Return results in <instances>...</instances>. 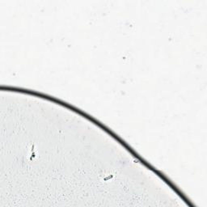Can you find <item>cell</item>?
Wrapping results in <instances>:
<instances>
[{
  "instance_id": "1",
  "label": "cell",
  "mask_w": 207,
  "mask_h": 207,
  "mask_svg": "<svg viewBox=\"0 0 207 207\" xmlns=\"http://www.w3.org/2000/svg\"><path fill=\"white\" fill-rule=\"evenodd\" d=\"M29 157H30V160H33L34 158L36 157V150L34 148V146H32V148L30 149V155H29Z\"/></svg>"
}]
</instances>
